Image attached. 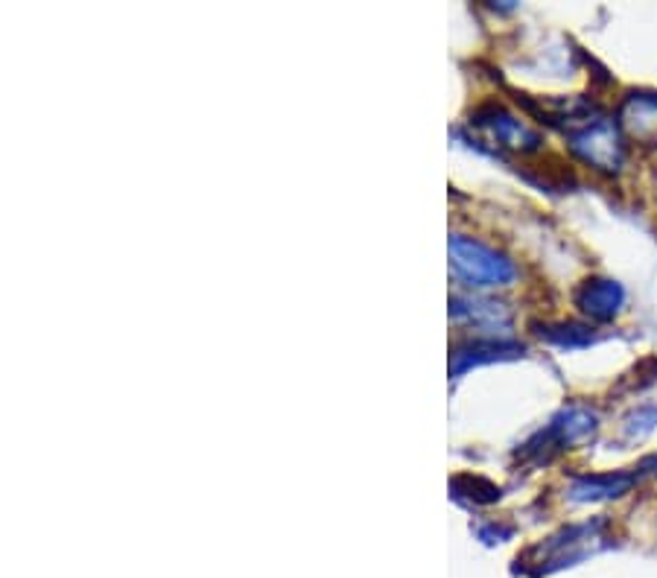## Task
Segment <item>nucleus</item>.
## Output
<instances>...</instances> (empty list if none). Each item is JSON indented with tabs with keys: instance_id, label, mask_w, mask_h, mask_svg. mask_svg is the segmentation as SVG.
Listing matches in <instances>:
<instances>
[{
	"instance_id": "f257e3e1",
	"label": "nucleus",
	"mask_w": 657,
	"mask_h": 578,
	"mask_svg": "<svg viewBox=\"0 0 657 578\" xmlns=\"http://www.w3.org/2000/svg\"><path fill=\"white\" fill-rule=\"evenodd\" d=\"M567 147L581 165L603 176H617L626 161V134L619 129L617 118H608L605 111L567 132Z\"/></svg>"
},
{
	"instance_id": "f03ea898",
	"label": "nucleus",
	"mask_w": 657,
	"mask_h": 578,
	"mask_svg": "<svg viewBox=\"0 0 657 578\" xmlns=\"http://www.w3.org/2000/svg\"><path fill=\"white\" fill-rule=\"evenodd\" d=\"M450 263L470 287H511L517 281V266L502 251L474 237H450Z\"/></svg>"
},
{
	"instance_id": "7ed1b4c3",
	"label": "nucleus",
	"mask_w": 657,
	"mask_h": 578,
	"mask_svg": "<svg viewBox=\"0 0 657 578\" xmlns=\"http://www.w3.org/2000/svg\"><path fill=\"white\" fill-rule=\"evenodd\" d=\"M599 427L594 409L587 407H564L561 412L547 423V430H540L538 436L524 447V456H532L535 461H547L549 456L570 450L573 445H579L585 438H590Z\"/></svg>"
},
{
	"instance_id": "20e7f679",
	"label": "nucleus",
	"mask_w": 657,
	"mask_h": 578,
	"mask_svg": "<svg viewBox=\"0 0 657 578\" xmlns=\"http://www.w3.org/2000/svg\"><path fill=\"white\" fill-rule=\"evenodd\" d=\"M474 123H477L479 129H486L488 138H491L494 143H500V147L506 149H515V152H538V149L544 147V138H540L535 129H529L524 120L509 114L502 106H494V102L474 114Z\"/></svg>"
},
{
	"instance_id": "39448f33",
	"label": "nucleus",
	"mask_w": 657,
	"mask_h": 578,
	"mask_svg": "<svg viewBox=\"0 0 657 578\" xmlns=\"http://www.w3.org/2000/svg\"><path fill=\"white\" fill-rule=\"evenodd\" d=\"M623 134L637 143H657V91H628L617 106Z\"/></svg>"
},
{
	"instance_id": "423d86ee",
	"label": "nucleus",
	"mask_w": 657,
	"mask_h": 578,
	"mask_svg": "<svg viewBox=\"0 0 657 578\" xmlns=\"http://www.w3.org/2000/svg\"><path fill=\"white\" fill-rule=\"evenodd\" d=\"M646 477V470L637 465L631 470H614V474H590V477H576L570 485L573 502H603V500H617L623 494H628L634 485Z\"/></svg>"
},
{
	"instance_id": "0eeeda50",
	"label": "nucleus",
	"mask_w": 657,
	"mask_h": 578,
	"mask_svg": "<svg viewBox=\"0 0 657 578\" xmlns=\"http://www.w3.org/2000/svg\"><path fill=\"white\" fill-rule=\"evenodd\" d=\"M573 305L594 321H610L626 305V289L610 278H587L573 292Z\"/></svg>"
},
{
	"instance_id": "6e6552de",
	"label": "nucleus",
	"mask_w": 657,
	"mask_h": 578,
	"mask_svg": "<svg viewBox=\"0 0 657 578\" xmlns=\"http://www.w3.org/2000/svg\"><path fill=\"white\" fill-rule=\"evenodd\" d=\"M520 353H524V345L509 342V339H474V342L456 348L450 371H454V377H459L462 371H468L470 366L511 360V357H520Z\"/></svg>"
},
{
	"instance_id": "1a4fd4ad",
	"label": "nucleus",
	"mask_w": 657,
	"mask_h": 578,
	"mask_svg": "<svg viewBox=\"0 0 657 578\" xmlns=\"http://www.w3.org/2000/svg\"><path fill=\"white\" fill-rule=\"evenodd\" d=\"M538 337L561 345V348H581V345H594L599 339L594 328L579 325V321H556V325H538Z\"/></svg>"
},
{
	"instance_id": "9d476101",
	"label": "nucleus",
	"mask_w": 657,
	"mask_h": 578,
	"mask_svg": "<svg viewBox=\"0 0 657 578\" xmlns=\"http://www.w3.org/2000/svg\"><path fill=\"white\" fill-rule=\"evenodd\" d=\"M454 305V316L456 319H470L477 321V325H506L509 321V310L500 305V301H474V298H454L450 301Z\"/></svg>"
},
{
	"instance_id": "9b49d317",
	"label": "nucleus",
	"mask_w": 657,
	"mask_h": 578,
	"mask_svg": "<svg viewBox=\"0 0 657 578\" xmlns=\"http://www.w3.org/2000/svg\"><path fill=\"white\" fill-rule=\"evenodd\" d=\"M657 427V407H640L634 409L631 415H626V421H623V438H626L628 445H637L643 438L655 432Z\"/></svg>"
},
{
	"instance_id": "f8f14e48",
	"label": "nucleus",
	"mask_w": 657,
	"mask_h": 578,
	"mask_svg": "<svg viewBox=\"0 0 657 578\" xmlns=\"http://www.w3.org/2000/svg\"><path fill=\"white\" fill-rule=\"evenodd\" d=\"M456 482H462V485H454L456 491L465 494V497H470L474 502H482V506H488V502L500 500V488H497L494 482H488V479H482V477H456Z\"/></svg>"
}]
</instances>
